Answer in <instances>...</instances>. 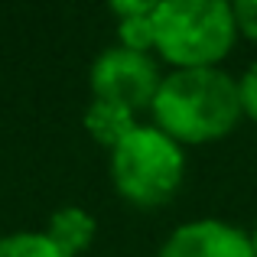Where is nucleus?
I'll use <instances>...</instances> for the list:
<instances>
[{
	"label": "nucleus",
	"instance_id": "1",
	"mask_svg": "<svg viewBox=\"0 0 257 257\" xmlns=\"http://www.w3.org/2000/svg\"><path fill=\"white\" fill-rule=\"evenodd\" d=\"M153 127L186 144H215L238 127V78L221 69H173L153 98Z\"/></svg>",
	"mask_w": 257,
	"mask_h": 257
},
{
	"label": "nucleus",
	"instance_id": "2",
	"mask_svg": "<svg viewBox=\"0 0 257 257\" xmlns=\"http://www.w3.org/2000/svg\"><path fill=\"white\" fill-rule=\"evenodd\" d=\"M153 52L173 69H218L238 39L225 0H160L153 10Z\"/></svg>",
	"mask_w": 257,
	"mask_h": 257
},
{
	"label": "nucleus",
	"instance_id": "3",
	"mask_svg": "<svg viewBox=\"0 0 257 257\" xmlns=\"http://www.w3.org/2000/svg\"><path fill=\"white\" fill-rule=\"evenodd\" d=\"M186 176V153L153 124H137L111 150V182L124 202L137 208H160L179 192Z\"/></svg>",
	"mask_w": 257,
	"mask_h": 257
},
{
	"label": "nucleus",
	"instance_id": "4",
	"mask_svg": "<svg viewBox=\"0 0 257 257\" xmlns=\"http://www.w3.org/2000/svg\"><path fill=\"white\" fill-rule=\"evenodd\" d=\"M88 82H91L94 101H107V104H117V107L140 114L153 107V98L160 91L163 75H160V65L150 52L111 46L94 59Z\"/></svg>",
	"mask_w": 257,
	"mask_h": 257
},
{
	"label": "nucleus",
	"instance_id": "5",
	"mask_svg": "<svg viewBox=\"0 0 257 257\" xmlns=\"http://www.w3.org/2000/svg\"><path fill=\"white\" fill-rule=\"evenodd\" d=\"M160 257H257L251 231L218 218H195L173 228Z\"/></svg>",
	"mask_w": 257,
	"mask_h": 257
},
{
	"label": "nucleus",
	"instance_id": "6",
	"mask_svg": "<svg viewBox=\"0 0 257 257\" xmlns=\"http://www.w3.org/2000/svg\"><path fill=\"white\" fill-rule=\"evenodd\" d=\"M94 231H98V221L78 205L59 208V212L49 218V225H46V238H49L65 257L85 254L88 247H91V241H94Z\"/></svg>",
	"mask_w": 257,
	"mask_h": 257
},
{
	"label": "nucleus",
	"instance_id": "7",
	"mask_svg": "<svg viewBox=\"0 0 257 257\" xmlns=\"http://www.w3.org/2000/svg\"><path fill=\"white\" fill-rule=\"evenodd\" d=\"M137 114L127 111V107H117V104H107V101H91L85 111V131L91 134V140H98L101 147L114 150L127 134L137 127Z\"/></svg>",
	"mask_w": 257,
	"mask_h": 257
},
{
	"label": "nucleus",
	"instance_id": "8",
	"mask_svg": "<svg viewBox=\"0 0 257 257\" xmlns=\"http://www.w3.org/2000/svg\"><path fill=\"white\" fill-rule=\"evenodd\" d=\"M0 257H65L46 231H13L0 238Z\"/></svg>",
	"mask_w": 257,
	"mask_h": 257
},
{
	"label": "nucleus",
	"instance_id": "9",
	"mask_svg": "<svg viewBox=\"0 0 257 257\" xmlns=\"http://www.w3.org/2000/svg\"><path fill=\"white\" fill-rule=\"evenodd\" d=\"M153 10H157V4L147 13L117 20V46L134 49V52H153V39H157V33H153Z\"/></svg>",
	"mask_w": 257,
	"mask_h": 257
},
{
	"label": "nucleus",
	"instance_id": "10",
	"mask_svg": "<svg viewBox=\"0 0 257 257\" xmlns=\"http://www.w3.org/2000/svg\"><path fill=\"white\" fill-rule=\"evenodd\" d=\"M238 98H241V114L257 124V62L247 65L244 75L238 78Z\"/></svg>",
	"mask_w": 257,
	"mask_h": 257
},
{
	"label": "nucleus",
	"instance_id": "11",
	"mask_svg": "<svg viewBox=\"0 0 257 257\" xmlns=\"http://www.w3.org/2000/svg\"><path fill=\"white\" fill-rule=\"evenodd\" d=\"M231 13H234L238 36L257 43V0H238V4H231Z\"/></svg>",
	"mask_w": 257,
	"mask_h": 257
},
{
	"label": "nucleus",
	"instance_id": "12",
	"mask_svg": "<svg viewBox=\"0 0 257 257\" xmlns=\"http://www.w3.org/2000/svg\"><path fill=\"white\" fill-rule=\"evenodd\" d=\"M150 7H153L150 0H124V4L117 0V4H111V13L117 20H127V17H137V13H147Z\"/></svg>",
	"mask_w": 257,
	"mask_h": 257
},
{
	"label": "nucleus",
	"instance_id": "13",
	"mask_svg": "<svg viewBox=\"0 0 257 257\" xmlns=\"http://www.w3.org/2000/svg\"><path fill=\"white\" fill-rule=\"evenodd\" d=\"M251 244H254V254H257V221H254V231H251Z\"/></svg>",
	"mask_w": 257,
	"mask_h": 257
}]
</instances>
